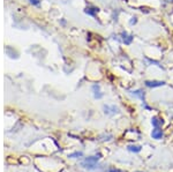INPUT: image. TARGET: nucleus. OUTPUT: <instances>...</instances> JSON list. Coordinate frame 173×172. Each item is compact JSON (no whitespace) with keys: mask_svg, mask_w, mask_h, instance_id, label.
<instances>
[{"mask_svg":"<svg viewBox=\"0 0 173 172\" xmlns=\"http://www.w3.org/2000/svg\"><path fill=\"white\" fill-rule=\"evenodd\" d=\"M97 12H98V8H87V9H85V13L89 15H92V16L96 14Z\"/></svg>","mask_w":173,"mask_h":172,"instance_id":"10","label":"nucleus"},{"mask_svg":"<svg viewBox=\"0 0 173 172\" xmlns=\"http://www.w3.org/2000/svg\"><path fill=\"white\" fill-rule=\"evenodd\" d=\"M145 86L149 88H157V87H163L165 86L164 81H145Z\"/></svg>","mask_w":173,"mask_h":172,"instance_id":"1","label":"nucleus"},{"mask_svg":"<svg viewBox=\"0 0 173 172\" xmlns=\"http://www.w3.org/2000/svg\"><path fill=\"white\" fill-rule=\"evenodd\" d=\"M76 156H82V152H74L72 155H69V157H76Z\"/></svg>","mask_w":173,"mask_h":172,"instance_id":"11","label":"nucleus"},{"mask_svg":"<svg viewBox=\"0 0 173 172\" xmlns=\"http://www.w3.org/2000/svg\"><path fill=\"white\" fill-rule=\"evenodd\" d=\"M100 156H102L100 154H98L97 156H91V157L85 158L84 162H85V163H97V161L100 158Z\"/></svg>","mask_w":173,"mask_h":172,"instance_id":"6","label":"nucleus"},{"mask_svg":"<svg viewBox=\"0 0 173 172\" xmlns=\"http://www.w3.org/2000/svg\"><path fill=\"white\" fill-rule=\"evenodd\" d=\"M169 1H171V2H173V0H169Z\"/></svg>","mask_w":173,"mask_h":172,"instance_id":"15","label":"nucleus"},{"mask_svg":"<svg viewBox=\"0 0 173 172\" xmlns=\"http://www.w3.org/2000/svg\"><path fill=\"white\" fill-rule=\"evenodd\" d=\"M92 90H94V96H95V98H98V99H99V98L103 97V94L100 92L98 84H95V86L92 87Z\"/></svg>","mask_w":173,"mask_h":172,"instance_id":"5","label":"nucleus"},{"mask_svg":"<svg viewBox=\"0 0 173 172\" xmlns=\"http://www.w3.org/2000/svg\"><path fill=\"white\" fill-rule=\"evenodd\" d=\"M137 172H141V171H137Z\"/></svg>","mask_w":173,"mask_h":172,"instance_id":"16","label":"nucleus"},{"mask_svg":"<svg viewBox=\"0 0 173 172\" xmlns=\"http://www.w3.org/2000/svg\"><path fill=\"white\" fill-rule=\"evenodd\" d=\"M133 94H134L135 96H137V97H140L143 102H144V91H142V90H136V91H133Z\"/></svg>","mask_w":173,"mask_h":172,"instance_id":"9","label":"nucleus"},{"mask_svg":"<svg viewBox=\"0 0 173 172\" xmlns=\"http://www.w3.org/2000/svg\"><path fill=\"white\" fill-rule=\"evenodd\" d=\"M104 110H105V113H107V114H110V113L114 114V113L119 112L118 109H117L115 106H112V107H110V106H104Z\"/></svg>","mask_w":173,"mask_h":172,"instance_id":"7","label":"nucleus"},{"mask_svg":"<svg viewBox=\"0 0 173 172\" xmlns=\"http://www.w3.org/2000/svg\"><path fill=\"white\" fill-rule=\"evenodd\" d=\"M136 23V17H133V20H130V24H134Z\"/></svg>","mask_w":173,"mask_h":172,"instance_id":"14","label":"nucleus"},{"mask_svg":"<svg viewBox=\"0 0 173 172\" xmlns=\"http://www.w3.org/2000/svg\"><path fill=\"white\" fill-rule=\"evenodd\" d=\"M109 172H122L121 170H118V169H110Z\"/></svg>","mask_w":173,"mask_h":172,"instance_id":"13","label":"nucleus"},{"mask_svg":"<svg viewBox=\"0 0 173 172\" xmlns=\"http://www.w3.org/2000/svg\"><path fill=\"white\" fill-rule=\"evenodd\" d=\"M141 149H142L141 146H128V150L132 152H140Z\"/></svg>","mask_w":173,"mask_h":172,"instance_id":"8","label":"nucleus"},{"mask_svg":"<svg viewBox=\"0 0 173 172\" xmlns=\"http://www.w3.org/2000/svg\"><path fill=\"white\" fill-rule=\"evenodd\" d=\"M151 136H152L154 139H156V140H159V139L163 137V131L160 129V127H156L154 131H152Z\"/></svg>","mask_w":173,"mask_h":172,"instance_id":"2","label":"nucleus"},{"mask_svg":"<svg viewBox=\"0 0 173 172\" xmlns=\"http://www.w3.org/2000/svg\"><path fill=\"white\" fill-rule=\"evenodd\" d=\"M30 2L32 5H39V0H30Z\"/></svg>","mask_w":173,"mask_h":172,"instance_id":"12","label":"nucleus"},{"mask_svg":"<svg viewBox=\"0 0 173 172\" xmlns=\"http://www.w3.org/2000/svg\"><path fill=\"white\" fill-rule=\"evenodd\" d=\"M151 122H152V126L156 128V127H160L163 124H164V121L163 119H160V118H158V117H152V119H151Z\"/></svg>","mask_w":173,"mask_h":172,"instance_id":"3","label":"nucleus"},{"mask_svg":"<svg viewBox=\"0 0 173 172\" xmlns=\"http://www.w3.org/2000/svg\"><path fill=\"white\" fill-rule=\"evenodd\" d=\"M121 36H122V42L126 45H129L133 42V36H132V35H127L126 32H122Z\"/></svg>","mask_w":173,"mask_h":172,"instance_id":"4","label":"nucleus"}]
</instances>
